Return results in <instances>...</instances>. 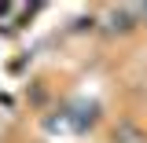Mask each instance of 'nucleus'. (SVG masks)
Returning <instances> with one entry per match:
<instances>
[{"mask_svg":"<svg viewBox=\"0 0 147 143\" xmlns=\"http://www.w3.org/2000/svg\"><path fill=\"white\" fill-rule=\"evenodd\" d=\"M96 103H70L59 117H48V128H63V132H85L88 125H96Z\"/></svg>","mask_w":147,"mask_h":143,"instance_id":"f257e3e1","label":"nucleus"},{"mask_svg":"<svg viewBox=\"0 0 147 143\" xmlns=\"http://www.w3.org/2000/svg\"><path fill=\"white\" fill-rule=\"evenodd\" d=\"M136 15H144V18H147V4H144V7H136Z\"/></svg>","mask_w":147,"mask_h":143,"instance_id":"f03ea898","label":"nucleus"}]
</instances>
